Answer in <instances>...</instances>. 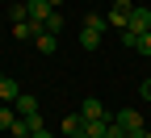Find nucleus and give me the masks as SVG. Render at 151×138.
<instances>
[{"instance_id": "6ab92c4d", "label": "nucleus", "mask_w": 151, "mask_h": 138, "mask_svg": "<svg viewBox=\"0 0 151 138\" xmlns=\"http://www.w3.org/2000/svg\"><path fill=\"white\" fill-rule=\"evenodd\" d=\"M139 92H143V101H151V80H143V88H139Z\"/></svg>"}, {"instance_id": "393cba45", "label": "nucleus", "mask_w": 151, "mask_h": 138, "mask_svg": "<svg viewBox=\"0 0 151 138\" xmlns=\"http://www.w3.org/2000/svg\"><path fill=\"white\" fill-rule=\"evenodd\" d=\"M0 80H4V71H0Z\"/></svg>"}, {"instance_id": "9d476101", "label": "nucleus", "mask_w": 151, "mask_h": 138, "mask_svg": "<svg viewBox=\"0 0 151 138\" xmlns=\"http://www.w3.org/2000/svg\"><path fill=\"white\" fill-rule=\"evenodd\" d=\"M17 126V109H9V105H0V134H9Z\"/></svg>"}, {"instance_id": "ddd939ff", "label": "nucleus", "mask_w": 151, "mask_h": 138, "mask_svg": "<svg viewBox=\"0 0 151 138\" xmlns=\"http://www.w3.org/2000/svg\"><path fill=\"white\" fill-rule=\"evenodd\" d=\"M80 46H84V50H97V46H101V34L84 29V34H80Z\"/></svg>"}, {"instance_id": "a878e982", "label": "nucleus", "mask_w": 151, "mask_h": 138, "mask_svg": "<svg viewBox=\"0 0 151 138\" xmlns=\"http://www.w3.org/2000/svg\"><path fill=\"white\" fill-rule=\"evenodd\" d=\"M147 130H151V122H147Z\"/></svg>"}, {"instance_id": "9b49d317", "label": "nucleus", "mask_w": 151, "mask_h": 138, "mask_svg": "<svg viewBox=\"0 0 151 138\" xmlns=\"http://www.w3.org/2000/svg\"><path fill=\"white\" fill-rule=\"evenodd\" d=\"M105 25H109V17H97V13L84 17V29H92V34H105Z\"/></svg>"}, {"instance_id": "a211bd4d", "label": "nucleus", "mask_w": 151, "mask_h": 138, "mask_svg": "<svg viewBox=\"0 0 151 138\" xmlns=\"http://www.w3.org/2000/svg\"><path fill=\"white\" fill-rule=\"evenodd\" d=\"M122 46H126V50H134V46H139V34H130V29H122Z\"/></svg>"}, {"instance_id": "b1692460", "label": "nucleus", "mask_w": 151, "mask_h": 138, "mask_svg": "<svg viewBox=\"0 0 151 138\" xmlns=\"http://www.w3.org/2000/svg\"><path fill=\"white\" fill-rule=\"evenodd\" d=\"M143 138H151V130H147V134H143Z\"/></svg>"}, {"instance_id": "0eeeda50", "label": "nucleus", "mask_w": 151, "mask_h": 138, "mask_svg": "<svg viewBox=\"0 0 151 138\" xmlns=\"http://www.w3.org/2000/svg\"><path fill=\"white\" fill-rule=\"evenodd\" d=\"M34 46L42 50V54H55V50H59V34H46V29H42V34L34 38Z\"/></svg>"}, {"instance_id": "4be33fe9", "label": "nucleus", "mask_w": 151, "mask_h": 138, "mask_svg": "<svg viewBox=\"0 0 151 138\" xmlns=\"http://www.w3.org/2000/svg\"><path fill=\"white\" fill-rule=\"evenodd\" d=\"M50 4H55V9H59V4H63V0H50Z\"/></svg>"}, {"instance_id": "aec40b11", "label": "nucleus", "mask_w": 151, "mask_h": 138, "mask_svg": "<svg viewBox=\"0 0 151 138\" xmlns=\"http://www.w3.org/2000/svg\"><path fill=\"white\" fill-rule=\"evenodd\" d=\"M29 138H55V134H46V130H38V134H29Z\"/></svg>"}, {"instance_id": "2eb2a0df", "label": "nucleus", "mask_w": 151, "mask_h": 138, "mask_svg": "<svg viewBox=\"0 0 151 138\" xmlns=\"http://www.w3.org/2000/svg\"><path fill=\"white\" fill-rule=\"evenodd\" d=\"M25 126H29V134H38V130H46V126H42V113H25Z\"/></svg>"}, {"instance_id": "dca6fc26", "label": "nucleus", "mask_w": 151, "mask_h": 138, "mask_svg": "<svg viewBox=\"0 0 151 138\" xmlns=\"http://www.w3.org/2000/svg\"><path fill=\"white\" fill-rule=\"evenodd\" d=\"M9 17H13V25H17V21H29V13H25V4H13V9H9Z\"/></svg>"}, {"instance_id": "7ed1b4c3", "label": "nucleus", "mask_w": 151, "mask_h": 138, "mask_svg": "<svg viewBox=\"0 0 151 138\" xmlns=\"http://www.w3.org/2000/svg\"><path fill=\"white\" fill-rule=\"evenodd\" d=\"M25 13H29V21L46 25V17L55 13V4H50V0H25Z\"/></svg>"}, {"instance_id": "4468645a", "label": "nucleus", "mask_w": 151, "mask_h": 138, "mask_svg": "<svg viewBox=\"0 0 151 138\" xmlns=\"http://www.w3.org/2000/svg\"><path fill=\"white\" fill-rule=\"evenodd\" d=\"M59 29H63V13H59V9H55V13L46 17V34H59Z\"/></svg>"}, {"instance_id": "5701e85b", "label": "nucleus", "mask_w": 151, "mask_h": 138, "mask_svg": "<svg viewBox=\"0 0 151 138\" xmlns=\"http://www.w3.org/2000/svg\"><path fill=\"white\" fill-rule=\"evenodd\" d=\"M63 138H76V134H63Z\"/></svg>"}, {"instance_id": "423d86ee", "label": "nucleus", "mask_w": 151, "mask_h": 138, "mask_svg": "<svg viewBox=\"0 0 151 138\" xmlns=\"http://www.w3.org/2000/svg\"><path fill=\"white\" fill-rule=\"evenodd\" d=\"M80 117L92 122V117H109V113H105V105L97 101V96H88V101H80Z\"/></svg>"}, {"instance_id": "1a4fd4ad", "label": "nucleus", "mask_w": 151, "mask_h": 138, "mask_svg": "<svg viewBox=\"0 0 151 138\" xmlns=\"http://www.w3.org/2000/svg\"><path fill=\"white\" fill-rule=\"evenodd\" d=\"M17 96H21V88H17V80H0V101H17Z\"/></svg>"}, {"instance_id": "20e7f679", "label": "nucleus", "mask_w": 151, "mask_h": 138, "mask_svg": "<svg viewBox=\"0 0 151 138\" xmlns=\"http://www.w3.org/2000/svg\"><path fill=\"white\" fill-rule=\"evenodd\" d=\"M130 34H151V9H134L130 13V21H126Z\"/></svg>"}, {"instance_id": "39448f33", "label": "nucleus", "mask_w": 151, "mask_h": 138, "mask_svg": "<svg viewBox=\"0 0 151 138\" xmlns=\"http://www.w3.org/2000/svg\"><path fill=\"white\" fill-rule=\"evenodd\" d=\"M42 29H46V25H38V21H17V25H13V38H17V42H25V38H38Z\"/></svg>"}, {"instance_id": "412c9836", "label": "nucleus", "mask_w": 151, "mask_h": 138, "mask_svg": "<svg viewBox=\"0 0 151 138\" xmlns=\"http://www.w3.org/2000/svg\"><path fill=\"white\" fill-rule=\"evenodd\" d=\"M143 134H147V130H143ZM143 134H122V138H143Z\"/></svg>"}, {"instance_id": "f03ea898", "label": "nucleus", "mask_w": 151, "mask_h": 138, "mask_svg": "<svg viewBox=\"0 0 151 138\" xmlns=\"http://www.w3.org/2000/svg\"><path fill=\"white\" fill-rule=\"evenodd\" d=\"M130 13H134V4H130V0H113V9H109V25H113V29H126Z\"/></svg>"}, {"instance_id": "f257e3e1", "label": "nucleus", "mask_w": 151, "mask_h": 138, "mask_svg": "<svg viewBox=\"0 0 151 138\" xmlns=\"http://www.w3.org/2000/svg\"><path fill=\"white\" fill-rule=\"evenodd\" d=\"M113 122H118L126 134H143V130H147V122H143L139 109H122V113H113Z\"/></svg>"}, {"instance_id": "6e6552de", "label": "nucleus", "mask_w": 151, "mask_h": 138, "mask_svg": "<svg viewBox=\"0 0 151 138\" xmlns=\"http://www.w3.org/2000/svg\"><path fill=\"white\" fill-rule=\"evenodd\" d=\"M13 109H17V117H25V113H38V96H29V92H21L13 101Z\"/></svg>"}, {"instance_id": "f8f14e48", "label": "nucleus", "mask_w": 151, "mask_h": 138, "mask_svg": "<svg viewBox=\"0 0 151 138\" xmlns=\"http://www.w3.org/2000/svg\"><path fill=\"white\" fill-rule=\"evenodd\" d=\"M80 130H84V117H80V113L63 117V134H80Z\"/></svg>"}, {"instance_id": "f3484780", "label": "nucleus", "mask_w": 151, "mask_h": 138, "mask_svg": "<svg viewBox=\"0 0 151 138\" xmlns=\"http://www.w3.org/2000/svg\"><path fill=\"white\" fill-rule=\"evenodd\" d=\"M134 50H139V54H147V59H151V34H139V46H134Z\"/></svg>"}]
</instances>
